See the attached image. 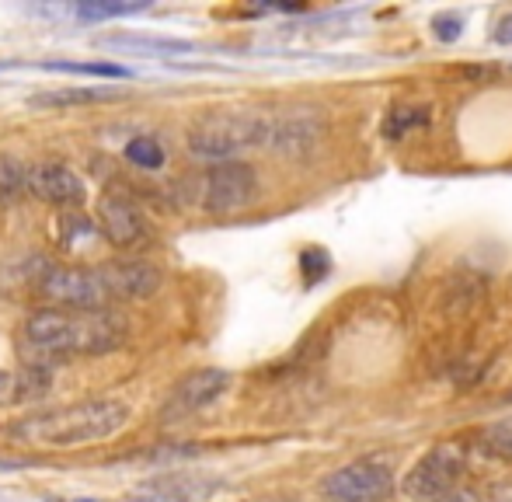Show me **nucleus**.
I'll return each instance as SVG.
<instances>
[{
  "instance_id": "f257e3e1",
  "label": "nucleus",
  "mask_w": 512,
  "mask_h": 502,
  "mask_svg": "<svg viewBox=\"0 0 512 502\" xmlns=\"http://www.w3.org/2000/svg\"><path fill=\"white\" fill-rule=\"evenodd\" d=\"M126 318L112 307L105 311H63L46 307L25 318L18 332V353L25 367L53 370L56 363H67L74 356L112 353L126 342Z\"/></svg>"
},
{
  "instance_id": "f03ea898",
  "label": "nucleus",
  "mask_w": 512,
  "mask_h": 502,
  "mask_svg": "<svg viewBox=\"0 0 512 502\" xmlns=\"http://www.w3.org/2000/svg\"><path fill=\"white\" fill-rule=\"evenodd\" d=\"M129 422L126 401L115 398H91L74 401V405L53 408V412L32 415L14 426V436L28 447L42 450H74L88 443H102L115 436Z\"/></svg>"
},
{
  "instance_id": "7ed1b4c3",
  "label": "nucleus",
  "mask_w": 512,
  "mask_h": 502,
  "mask_svg": "<svg viewBox=\"0 0 512 502\" xmlns=\"http://www.w3.org/2000/svg\"><path fill=\"white\" fill-rule=\"evenodd\" d=\"M265 143V112H209L189 126V150L203 161H234Z\"/></svg>"
},
{
  "instance_id": "20e7f679",
  "label": "nucleus",
  "mask_w": 512,
  "mask_h": 502,
  "mask_svg": "<svg viewBox=\"0 0 512 502\" xmlns=\"http://www.w3.org/2000/svg\"><path fill=\"white\" fill-rule=\"evenodd\" d=\"M39 293L63 311H105V307H112V297L105 293L98 269H84V265H46L39 276Z\"/></svg>"
},
{
  "instance_id": "39448f33",
  "label": "nucleus",
  "mask_w": 512,
  "mask_h": 502,
  "mask_svg": "<svg viewBox=\"0 0 512 502\" xmlns=\"http://www.w3.org/2000/svg\"><path fill=\"white\" fill-rule=\"evenodd\" d=\"M203 210L213 217H230V213L248 210L258 199V175L244 161H223L203 175Z\"/></svg>"
},
{
  "instance_id": "423d86ee",
  "label": "nucleus",
  "mask_w": 512,
  "mask_h": 502,
  "mask_svg": "<svg viewBox=\"0 0 512 502\" xmlns=\"http://www.w3.org/2000/svg\"><path fill=\"white\" fill-rule=\"evenodd\" d=\"M394 489V471L387 461L377 457H363L345 468L331 471L321 482V492L328 502H380Z\"/></svg>"
},
{
  "instance_id": "0eeeda50",
  "label": "nucleus",
  "mask_w": 512,
  "mask_h": 502,
  "mask_svg": "<svg viewBox=\"0 0 512 502\" xmlns=\"http://www.w3.org/2000/svg\"><path fill=\"white\" fill-rule=\"evenodd\" d=\"M95 224L112 248L133 251V248H143L150 241L147 217H143L140 206L129 199V192H122V189H105L102 196H98Z\"/></svg>"
},
{
  "instance_id": "6e6552de",
  "label": "nucleus",
  "mask_w": 512,
  "mask_h": 502,
  "mask_svg": "<svg viewBox=\"0 0 512 502\" xmlns=\"http://www.w3.org/2000/svg\"><path fill=\"white\" fill-rule=\"evenodd\" d=\"M464 468H467L464 450H460L457 443H439V447H432L429 454H425L422 461L408 471L405 492L418 502H425L432 496H443V492L457 489Z\"/></svg>"
},
{
  "instance_id": "1a4fd4ad",
  "label": "nucleus",
  "mask_w": 512,
  "mask_h": 502,
  "mask_svg": "<svg viewBox=\"0 0 512 502\" xmlns=\"http://www.w3.org/2000/svg\"><path fill=\"white\" fill-rule=\"evenodd\" d=\"M227 387H230V374H227V370H216V367L192 370V374H185L175 384V391H171V398H168V405H164L161 419L164 422L192 419V415L206 412L209 405H216V401L227 394Z\"/></svg>"
},
{
  "instance_id": "9d476101",
  "label": "nucleus",
  "mask_w": 512,
  "mask_h": 502,
  "mask_svg": "<svg viewBox=\"0 0 512 502\" xmlns=\"http://www.w3.org/2000/svg\"><path fill=\"white\" fill-rule=\"evenodd\" d=\"M324 136V123L314 112H265V143L276 154L300 157L314 150Z\"/></svg>"
},
{
  "instance_id": "9b49d317",
  "label": "nucleus",
  "mask_w": 512,
  "mask_h": 502,
  "mask_svg": "<svg viewBox=\"0 0 512 502\" xmlns=\"http://www.w3.org/2000/svg\"><path fill=\"white\" fill-rule=\"evenodd\" d=\"M105 293L112 300H147L161 290V269L147 258H115L98 265Z\"/></svg>"
},
{
  "instance_id": "f8f14e48",
  "label": "nucleus",
  "mask_w": 512,
  "mask_h": 502,
  "mask_svg": "<svg viewBox=\"0 0 512 502\" xmlns=\"http://www.w3.org/2000/svg\"><path fill=\"white\" fill-rule=\"evenodd\" d=\"M28 196L60 206V210H74L88 199V185L67 164H35L28 168Z\"/></svg>"
},
{
  "instance_id": "ddd939ff",
  "label": "nucleus",
  "mask_w": 512,
  "mask_h": 502,
  "mask_svg": "<svg viewBox=\"0 0 512 502\" xmlns=\"http://www.w3.org/2000/svg\"><path fill=\"white\" fill-rule=\"evenodd\" d=\"M122 91L115 88H63V91H46V95H35V109H70V105H91V102H112Z\"/></svg>"
},
{
  "instance_id": "4468645a",
  "label": "nucleus",
  "mask_w": 512,
  "mask_h": 502,
  "mask_svg": "<svg viewBox=\"0 0 512 502\" xmlns=\"http://www.w3.org/2000/svg\"><path fill=\"white\" fill-rule=\"evenodd\" d=\"M28 196V168L14 154H0V203H18Z\"/></svg>"
},
{
  "instance_id": "2eb2a0df",
  "label": "nucleus",
  "mask_w": 512,
  "mask_h": 502,
  "mask_svg": "<svg viewBox=\"0 0 512 502\" xmlns=\"http://www.w3.org/2000/svg\"><path fill=\"white\" fill-rule=\"evenodd\" d=\"M126 161L140 171H161L164 168V147L154 136H136L126 143Z\"/></svg>"
},
{
  "instance_id": "dca6fc26",
  "label": "nucleus",
  "mask_w": 512,
  "mask_h": 502,
  "mask_svg": "<svg viewBox=\"0 0 512 502\" xmlns=\"http://www.w3.org/2000/svg\"><path fill=\"white\" fill-rule=\"evenodd\" d=\"M147 0H129V4H119V0H88V4L77 7V14L88 21H102V18H126V14H140L147 11Z\"/></svg>"
},
{
  "instance_id": "f3484780",
  "label": "nucleus",
  "mask_w": 512,
  "mask_h": 502,
  "mask_svg": "<svg viewBox=\"0 0 512 502\" xmlns=\"http://www.w3.org/2000/svg\"><path fill=\"white\" fill-rule=\"evenodd\" d=\"M42 70H56V74H81V77H108V81H115V77H133L126 67H119V63H63V60H49V63H39Z\"/></svg>"
},
{
  "instance_id": "a211bd4d",
  "label": "nucleus",
  "mask_w": 512,
  "mask_h": 502,
  "mask_svg": "<svg viewBox=\"0 0 512 502\" xmlns=\"http://www.w3.org/2000/svg\"><path fill=\"white\" fill-rule=\"evenodd\" d=\"M105 46H136V49H157V53H192V42L154 39V35H108Z\"/></svg>"
},
{
  "instance_id": "6ab92c4d",
  "label": "nucleus",
  "mask_w": 512,
  "mask_h": 502,
  "mask_svg": "<svg viewBox=\"0 0 512 502\" xmlns=\"http://www.w3.org/2000/svg\"><path fill=\"white\" fill-rule=\"evenodd\" d=\"M478 447L485 450L488 457H506V461H512V419H502V422H495V426L481 429Z\"/></svg>"
},
{
  "instance_id": "aec40b11",
  "label": "nucleus",
  "mask_w": 512,
  "mask_h": 502,
  "mask_svg": "<svg viewBox=\"0 0 512 502\" xmlns=\"http://www.w3.org/2000/svg\"><path fill=\"white\" fill-rule=\"evenodd\" d=\"M429 123V109H394L384 123V133L391 140H401L405 133H411L415 126H425Z\"/></svg>"
},
{
  "instance_id": "412c9836",
  "label": "nucleus",
  "mask_w": 512,
  "mask_h": 502,
  "mask_svg": "<svg viewBox=\"0 0 512 502\" xmlns=\"http://www.w3.org/2000/svg\"><path fill=\"white\" fill-rule=\"evenodd\" d=\"M300 269H304V279H307V283H317V279L328 276L331 262H328V255H324L321 248H307L304 255H300Z\"/></svg>"
},
{
  "instance_id": "4be33fe9",
  "label": "nucleus",
  "mask_w": 512,
  "mask_h": 502,
  "mask_svg": "<svg viewBox=\"0 0 512 502\" xmlns=\"http://www.w3.org/2000/svg\"><path fill=\"white\" fill-rule=\"evenodd\" d=\"M460 28H464V18H460V14H436V18H432V35H436L439 42L460 39Z\"/></svg>"
},
{
  "instance_id": "5701e85b",
  "label": "nucleus",
  "mask_w": 512,
  "mask_h": 502,
  "mask_svg": "<svg viewBox=\"0 0 512 502\" xmlns=\"http://www.w3.org/2000/svg\"><path fill=\"white\" fill-rule=\"evenodd\" d=\"M492 39L499 42V46H512V11L506 14V18L499 21V25H495Z\"/></svg>"
},
{
  "instance_id": "b1692460",
  "label": "nucleus",
  "mask_w": 512,
  "mask_h": 502,
  "mask_svg": "<svg viewBox=\"0 0 512 502\" xmlns=\"http://www.w3.org/2000/svg\"><path fill=\"white\" fill-rule=\"evenodd\" d=\"M425 502H478V496L467 492V489H450V492H443V496H432Z\"/></svg>"
}]
</instances>
